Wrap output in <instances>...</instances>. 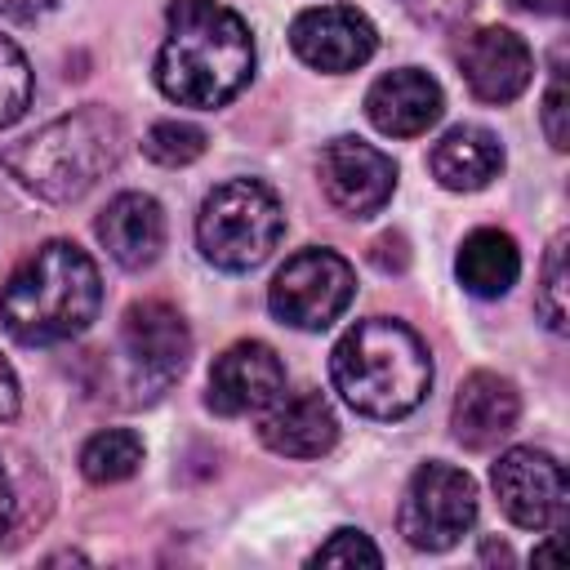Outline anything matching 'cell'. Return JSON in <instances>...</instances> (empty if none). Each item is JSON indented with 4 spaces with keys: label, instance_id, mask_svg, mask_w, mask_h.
<instances>
[{
    "label": "cell",
    "instance_id": "obj_29",
    "mask_svg": "<svg viewBox=\"0 0 570 570\" xmlns=\"http://www.w3.org/2000/svg\"><path fill=\"white\" fill-rule=\"evenodd\" d=\"M13 530V485L4 476V463H0V539Z\"/></svg>",
    "mask_w": 570,
    "mask_h": 570
},
{
    "label": "cell",
    "instance_id": "obj_14",
    "mask_svg": "<svg viewBox=\"0 0 570 570\" xmlns=\"http://www.w3.org/2000/svg\"><path fill=\"white\" fill-rule=\"evenodd\" d=\"M258 436L272 454L285 459H321L338 441V419L330 401L316 387L281 392L263 414H258Z\"/></svg>",
    "mask_w": 570,
    "mask_h": 570
},
{
    "label": "cell",
    "instance_id": "obj_25",
    "mask_svg": "<svg viewBox=\"0 0 570 570\" xmlns=\"http://www.w3.org/2000/svg\"><path fill=\"white\" fill-rule=\"evenodd\" d=\"M566 111H570V102H566V62H561V53H557L552 80H548V94H543V134H548V142H552L557 151H566V138H570Z\"/></svg>",
    "mask_w": 570,
    "mask_h": 570
},
{
    "label": "cell",
    "instance_id": "obj_16",
    "mask_svg": "<svg viewBox=\"0 0 570 570\" xmlns=\"http://www.w3.org/2000/svg\"><path fill=\"white\" fill-rule=\"evenodd\" d=\"M517 419H521L517 383L494 374V370L468 374L454 392V405H450V432L468 450H494L517 428Z\"/></svg>",
    "mask_w": 570,
    "mask_h": 570
},
{
    "label": "cell",
    "instance_id": "obj_23",
    "mask_svg": "<svg viewBox=\"0 0 570 570\" xmlns=\"http://www.w3.org/2000/svg\"><path fill=\"white\" fill-rule=\"evenodd\" d=\"M543 321L552 334H566V236H557L548 245V258H543V281H539V294H534Z\"/></svg>",
    "mask_w": 570,
    "mask_h": 570
},
{
    "label": "cell",
    "instance_id": "obj_11",
    "mask_svg": "<svg viewBox=\"0 0 570 570\" xmlns=\"http://www.w3.org/2000/svg\"><path fill=\"white\" fill-rule=\"evenodd\" d=\"M281 392H285L281 356L258 338H240L214 356L205 405L223 419H245V414H263Z\"/></svg>",
    "mask_w": 570,
    "mask_h": 570
},
{
    "label": "cell",
    "instance_id": "obj_5",
    "mask_svg": "<svg viewBox=\"0 0 570 570\" xmlns=\"http://www.w3.org/2000/svg\"><path fill=\"white\" fill-rule=\"evenodd\" d=\"M285 232V209L276 191L258 178H227L205 191L196 214V245L205 263L218 272H249L258 267Z\"/></svg>",
    "mask_w": 570,
    "mask_h": 570
},
{
    "label": "cell",
    "instance_id": "obj_19",
    "mask_svg": "<svg viewBox=\"0 0 570 570\" xmlns=\"http://www.w3.org/2000/svg\"><path fill=\"white\" fill-rule=\"evenodd\" d=\"M454 276L476 298H503L521 276V249L499 227H476L454 254Z\"/></svg>",
    "mask_w": 570,
    "mask_h": 570
},
{
    "label": "cell",
    "instance_id": "obj_15",
    "mask_svg": "<svg viewBox=\"0 0 570 570\" xmlns=\"http://www.w3.org/2000/svg\"><path fill=\"white\" fill-rule=\"evenodd\" d=\"M441 111H445V94L419 67H396L379 76L365 94V116L387 138H419L441 120Z\"/></svg>",
    "mask_w": 570,
    "mask_h": 570
},
{
    "label": "cell",
    "instance_id": "obj_26",
    "mask_svg": "<svg viewBox=\"0 0 570 570\" xmlns=\"http://www.w3.org/2000/svg\"><path fill=\"white\" fill-rule=\"evenodd\" d=\"M476 0H401V9L428 27H445V22H459Z\"/></svg>",
    "mask_w": 570,
    "mask_h": 570
},
{
    "label": "cell",
    "instance_id": "obj_28",
    "mask_svg": "<svg viewBox=\"0 0 570 570\" xmlns=\"http://www.w3.org/2000/svg\"><path fill=\"white\" fill-rule=\"evenodd\" d=\"M53 0H0V18H13V22H27L36 13H45Z\"/></svg>",
    "mask_w": 570,
    "mask_h": 570
},
{
    "label": "cell",
    "instance_id": "obj_20",
    "mask_svg": "<svg viewBox=\"0 0 570 570\" xmlns=\"http://www.w3.org/2000/svg\"><path fill=\"white\" fill-rule=\"evenodd\" d=\"M142 463V436L129 432V428H102L85 441L80 450V472L85 481L94 485H116V481H129Z\"/></svg>",
    "mask_w": 570,
    "mask_h": 570
},
{
    "label": "cell",
    "instance_id": "obj_9",
    "mask_svg": "<svg viewBox=\"0 0 570 570\" xmlns=\"http://www.w3.org/2000/svg\"><path fill=\"white\" fill-rule=\"evenodd\" d=\"M490 485L499 494V508L521 530H557L566 517V468L534 445H512L499 454Z\"/></svg>",
    "mask_w": 570,
    "mask_h": 570
},
{
    "label": "cell",
    "instance_id": "obj_4",
    "mask_svg": "<svg viewBox=\"0 0 570 570\" xmlns=\"http://www.w3.org/2000/svg\"><path fill=\"white\" fill-rule=\"evenodd\" d=\"M125 151V125L107 107L67 111L36 134L0 147V165L40 200L67 205L98 187Z\"/></svg>",
    "mask_w": 570,
    "mask_h": 570
},
{
    "label": "cell",
    "instance_id": "obj_3",
    "mask_svg": "<svg viewBox=\"0 0 570 570\" xmlns=\"http://www.w3.org/2000/svg\"><path fill=\"white\" fill-rule=\"evenodd\" d=\"M330 379L356 414L405 419L432 387V356L405 321L365 316L334 343Z\"/></svg>",
    "mask_w": 570,
    "mask_h": 570
},
{
    "label": "cell",
    "instance_id": "obj_1",
    "mask_svg": "<svg viewBox=\"0 0 570 570\" xmlns=\"http://www.w3.org/2000/svg\"><path fill=\"white\" fill-rule=\"evenodd\" d=\"M254 76V36L223 0H174L156 49V85L178 107H223Z\"/></svg>",
    "mask_w": 570,
    "mask_h": 570
},
{
    "label": "cell",
    "instance_id": "obj_7",
    "mask_svg": "<svg viewBox=\"0 0 570 570\" xmlns=\"http://www.w3.org/2000/svg\"><path fill=\"white\" fill-rule=\"evenodd\" d=\"M396 521H401V534L410 548L445 552L476 521V481L463 468L432 459L410 476Z\"/></svg>",
    "mask_w": 570,
    "mask_h": 570
},
{
    "label": "cell",
    "instance_id": "obj_30",
    "mask_svg": "<svg viewBox=\"0 0 570 570\" xmlns=\"http://www.w3.org/2000/svg\"><path fill=\"white\" fill-rule=\"evenodd\" d=\"M517 9H525V13H543V18H557V13H566V4L570 0H512Z\"/></svg>",
    "mask_w": 570,
    "mask_h": 570
},
{
    "label": "cell",
    "instance_id": "obj_24",
    "mask_svg": "<svg viewBox=\"0 0 570 570\" xmlns=\"http://www.w3.org/2000/svg\"><path fill=\"white\" fill-rule=\"evenodd\" d=\"M312 566H383V552L370 543L365 530L343 525L312 552Z\"/></svg>",
    "mask_w": 570,
    "mask_h": 570
},
{
    "label": "cell",
    "instance_id": "obj_27",
    "mask_svg": "<svg viewBox=\"0 0 570 570\" xmlns=\"http://www.w3.org/2000/svg\"><path fill=\"white\" fill-rule=\"evenodd\" d=\"M13 414H18V374H13V365L0 356V423L13 419Z\"/></svg>",
    "mask_w": 570,
    "mask_h": 570
},
{
    "label": "cell",
    "instance_id": "obj_22",
    "mask_svg": "<svg viewBox=\"0 0 570 570\" xmlns=\"http://www.w3.org/2000/svg\"><path fill=\"white\" fill-rule=\"evenodd\" d=\"M31 89H36V76L27 53L9 36H0V129H9L31 107Z\"/></svg>",
    "mask_w": 570,
    "mask_h": 570
},
{
    "label": "cell",
    "instance_id": "obj_6",
    "mask_svg": "<svg viewBox=\"0 0 570 570\" xmlns=\"http://www.w3.org/2000/svg\"><path fill=\"white\" fill-rule=\"evenodd\" d=\"M356 294V272L334 249H298L267 285V307L289 330H325L334 325Z\"/></svg>",
    "mask_w": 570,
    "mask_h": 570
},
{
    "label": "cell",
    "instance_id": "obj_12",
    "mask_svg": "<svg viewBox=\"0 0 570 570\" xmlns=\"http://www.w3.org/2000/svg\"><path fill=\"white\" fill-rule=\"evenodd\" d=\"M289 45L307 67L343 76V71H356L374 58L379 31L352 4H316L289 22Z\"/></svg>",
    "mask_w": 570,
    "mask_h": 570
},
{
    "label": "cell",
    "instance_id": "obj_2",
    "mask_svg": "<svg viewBox=\"0 0 570 570\" xmlns=\"http://www.w3.org/2000/svg\"><path fill=\"white\" fill-rule=\"evenodd\" d=\"M102 307L98 263L76 240H45L0 289V325L22 347H53L85 334Z\"/></svg>",
    "mask_w": 570,
    "mask_h": 570
},
{
    "label": "cell",
    "instance_id": "obj_21",
    "mask_svg": "<svg viewBox=\"0 0 570 570\" xmlns=\"http://www.w3.org/2000/svg\"><path fill=\"white\" fill-rule=\"evenodd\" d=\"M205 142H209L205 129L191 120H156L142 138V151L165 169H183V165L205 156Z\"/></svg>",
    "mask_w": 570,
    "mask_h": 570
},
{
    "label": "cell",
    "instance_id": "obj_10",
    "mask_svg": "<svg viewBox=\"0 0 570 570\" xmlns=\"http://www.w3.org/2000/svg\"><path fill=\"white\" fill-rule=\"evenodd\" d=\"M316 178H321L325 200L338 214H347V218L379 214L392 200V191H396V165H392V156L379 151L365 138H352V134H338V138H330L321 147Z\"/></svg>",
    "mask_w": 570,
    "mask_h": 570
},
{
    "label": "cell",
    "instance_id": "obj_17",
    "mask_svg": "<svg viewBox=\"0 0 570 570\" xmlns=\"http://www.w3.org/2000/svg\"><path fill=\"white\" fill-rule=\"evenodd\" d=\"M102 249L125 267V272H142L160 258L165 249V209L156 196L147 191H120L116 200H107V209L94 223Z\"/></svg>",
    "mask_w": 570,
    "mask_h": 570
},
{
    "label": "cell",
    "instance_id": "obj_13",
    "mask_svg": "<svg viewBox=\"0 0 570 570\" xmlns=\"http://www.w3.org/2000/svg\"><path fill=\"white\" fill-rule=\"evenodd\" d=\"M454 62L472 98L481 102H512L534 80V53L530 45L508 27H476L454 45Z\"/></svg>",
    "mask_w": 570,
    "mask_h": 570
},
{
    "label": "cell",
    "instance_id": "obj_8",
    "mask_svg": "<svg viewBox=\"0 0 570 570\" xmlns=\"http://www.w3.org/2000/svg\"><path fill=\"white\" fill-rule=\"evenodd\" d=\"M191 356V330L178 307L160 298H142L120 316V365L138 401L160 396Z\"/></svg>",
    "mask_w": 570,
    "mask_h": 570
},
{
    "label": "cell",
    "instance_id": "obj_18",
    "mask_svg": "<svg viewBox=\"0 0 570 570\" xmlns=\"http://www.w3.org/2000/svg\"><path fill=\"white\" fill-rule=\"evenodd\" d=\"M428 169L445 191H481L503 174V142L485 125H454L428 151Z\"/></svg>",
    "mask_w": 570,
    "mask_h": 570
}]
</instances>
